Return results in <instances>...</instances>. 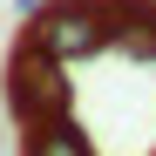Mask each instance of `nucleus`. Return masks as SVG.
Segmentation results:
<instances>
[{"label": "nucleus", "mask_w": 156, "mask_h": 156, "mask_svg": "<svg viewBox=\"0 0 156 156\" xmlns=\"http://www.w3.org/2000/svg\"><path fill=\"white\" fill-rule=\"evenodd\" d=\"M0 102L14 109V122H20V129L55 122V115H75V82H68V61L41 55V48L20 34L14 61L0 68Z\"/></svg>", "instance_id": "f257e3e1"}, {"label": "nucleus", "mask_w": 156, "mask_h": 156, "mask_svg": "<svg viewBox=\"0 0 156 156\" xmlns=\"http://www.w3.org/2000/svg\"><path fill=\"white\" fill-rule=\"evenodd\" d=\"M20 156H95V143H88V129L75 115H55V122H34L27 129Z\"/></svg>", "instance_id": "20e7f679"}, {"label": "nucleus", "mask_w": 156, "mask_h": 156, "mask_svg": "<svg viewBox=\"0 0 156 156\" xmlns=\"http://www.w3.org/2000/svg\"><path fill=\"white\" fill-rule=\"evenodd\" d=\"M27 41L55 61H88L109 48V27H102V0H41V14H27Z\"/></svg>", "instance_id": "f03ea898"}, {"label": "nucleus", "mask_w": 156, "mask_h": 156, "mask_svg": "<svg viewBox=\"0 0 156 156\" xmlns=\"http://www.w3.org/2000/svg\"><path fill=\"white\" fill-rule=\"evenodd\" d=\"M102 27H109V48L156 55V0H102Z\"/></svg>", "instance_id": "7ed1b4c3"}]
</instances>
